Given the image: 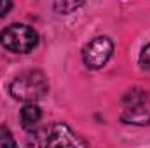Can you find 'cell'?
<instances>
[{"instance_id": "cell-5", "label": "cell", "mask_w": 150, "mask_h": 148, "mask_svg": "<svg viewBox=\"0 0 150 148\" xmlns=\"http://www.w3.org/2000/svg\"><path fill=\"white\" fill-rule=\"evenodd\" d=\"M40 117H42V111L35 103H26L19 111V120L25 129H33L40 122Z\"/></svg>"}, {"instance_id": "cell-11", "label": "cell", "mask_w": 150, "mask_h": 148, "mask_svg": "<svg viewBox=\"0 0 150 148\" xmlns=\"http://www.w3.org/2000/svg\"><path fill=\"white\" fill-rule=\"evenodd\" d=\"M12 7V0H0V18L5 16Z\"/></svg>"}, {"instance_id": "cell-6", "label": "cell", "mask_w": 150, "mask_h": 148, "mask_svg": "<svg viewBox=\"0 0 150 148\" xmlns=\"http://www.w3.org/2000/svg\"><path fill=\"white\" fill-rule=\"evenodd\" d=\"M122 120L127 124H136V125H147L150 124V113L145 111L140 106H127V110L122 113Z\"/></svg>"}, {"instance_id": "cell-2", "label": "cell", "mask_w": 150, "mask_h": 148, "mask_svg": "<svg viewBox=\"0 0 150 148\" xmlns=\"http://www.w3.org/2000/svg\"><path fill=\"white\" fill-rule=\"evenodd\" d=\"M0 44L11 52L26 54V52H30V51H33L37 47L38 35L32 26L16 23V25H11V26L2 30Z\"/></svg>"}, {"instance_id": "cell-4", "label": "cell", "mask_w": 150, "mask_h": 148, "mask_svg": "<svg viewBox=\"0 0 150 148\" xmlns=\"http://www.w3.org/2000/svg\"><path fill=\"white\" fill-rule=\"evenodd\" d=\"M49 147H86L87 143L84 140H80L79 136H75L74 131L67 125V124H54L51 129V134L45 141Z\"/></svg>"}, {"instance_id": "cell-10", "label": "cell", "mask_w": 150, "mask_h": 148, "mask_svg": "<svg viewBox=\"0 0 150 148\" xmlns=\"http://www.w3.org/2000/svg\"><path fill=\"white\" fill-rule=\"evenodd\" d=\"M140 65H142V68L150 70V44H147L143 47V51L140 54Z\"/></svg>"}, {"instance_id": "cell-9", "label": "cell", "mask_w": 150, "mask_h": 148, "mask_svg": "<svg viewBox=\"0 0 150 148\" xmlns=\"http://www.w3.org/2000/svg\"><path fill=\"white\" fill-rule=\"evenodd\" d=\"M0 147H16V140L12 138L11 131L0 125Z\"/></svg>"}, {"instance_id": "cell-1", "label": "cell", "mask_w": 150, "mask_h": 148, "mask_svg": "<svg viewBox=\"0 0 150 148\" xmlns=\"http://www.w3.org/2000/svg\"><path fill=\"white\" fill-rule=\"evenodd\" d=\"M9 92L14 99L25 101V103H35L47 92V80L42 72L38 70H30L25 73L18 75L11 85Z\"/></svg>"}, {"instance_id": "cell-8", "label": "cell", "mask_w": 150, "mask_h": 148, "mask_svg": "<svg viewBox=\"0 0 150 148\" xmlns=\"http://www.w3.org/2000/svg\"><path fill=\"white\" fill-rule=\"evenodd\" d=\"M145 92L143 91H129L126 96H124V105L126 106H140L143 101H145Z\"/></svg>"}, {"instance_id": "cell-7", "label": "cell", "mask_w": 150, "mask_h": 148, "mask_svg": "<svg viewBox=\"0 0 150 148\" xmlns=\"http://www.w3.org/2000/svg\"><path fill=\"white\" fill-rule=\"evenodd\" d=\"M86 0H54V9L59 14H70L84 5Z\"/></svg>"}, {"instance_id": "cell-3", "label": "cell", "mask_w": 150, "mask_h": 148, "mask_svg": "<svg viewBox=\"0 0 150 148\" xmlns=\"http://www.w3.org/2000/svg\"><path fill=\"white\" fill-rule=\"evenodd\" d=\"M113 54V44L108 37H96L93 38L82 51V59L87 68L98 70L107 65V61Z\"/></svg>"}]
</instances>
